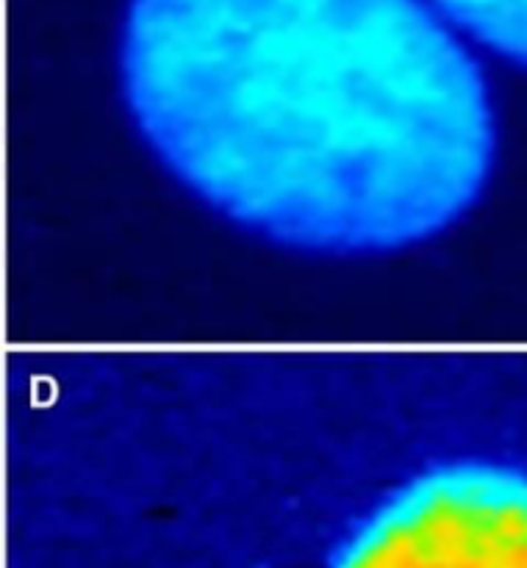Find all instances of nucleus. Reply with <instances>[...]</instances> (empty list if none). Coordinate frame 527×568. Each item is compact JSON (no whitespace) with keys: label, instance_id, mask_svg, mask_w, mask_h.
<instances>
[{"label":"nucleus","instance_id":"1","mask_svg":"<svg viewBox=\"0 0 527 568\" xmlns=\"http://www.w3.org/2000/svg\"><path fill=\"white\" fill-rule=\"evenodd\" d=\"M116 81L189 197L297 255L433 242L497 164L475 44L427 0H128Z\"/></svg>","mask_w":527,"mask_h":568},{"label":"nucleus","instance_id":"2","mask_svg":"<svg viewBox=\"0 0 527 568\" xmlns=\"http://www.w3.org/2000/svg\"><path fill=\"white\" fill-rule=\"evenodd\" d=\"M233 353L353 499L327 568H527V386L516 369L438 344Z\"/></svg>","mask_w":527,"mask_h":568},{"label":"nucleus","instance_id":"3","mask_svg":"<svg viewBox=\"0 0 527 568\" xmlns=\"http://www.w3.org/2000/svg\"><path fill=\"white\" fill-rule=\"evenodd\" d=\"M475 48L527 70V0H427Z\"/></svg>","mask_w":527,"mask_h":568}]
</instances>
